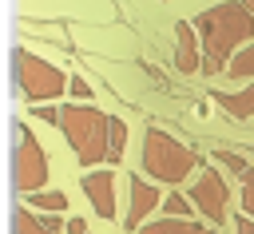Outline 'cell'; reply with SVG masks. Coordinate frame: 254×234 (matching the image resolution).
Returning <instances> with one entry per match:
<instances>
[{
    "label": "cell",
    "mask_w": 254,
    "mask_h": 234,
    "mask_svg": "<svg viewBox=\"0 0 254 234\" xmlns=\"http://www.w3.org/2000/svg\"><path fill=\"white\" fill-rule=\"evenodd\" d=\"M194 36H198V52H202V67L206 75L222 71L226 59L250 44L254 36V8H246V0H222V4H210L202 8L194 20H190Z\"/></svg>",
    "instance_id": "obj_1"
},
{
    "label": "cell",
    "mask_w": 254,
    "mask_h": 234,
    "mask_svg": "<svg viewBox=\"0 0 254 234\" xmlns=\"http://www.w3.org/2000/svg\"><path fill=\"white\" fill-rule=\"evenodd\" d=\"M67 139V147L75 151V159L83 167H99L107 163V115L99 107L87 103H67L60 107V123H56Z\"/></svg>",
    "instance_id": "obj_2"
},
{
    "label": "cell",
    "mask_w": 254,
    "mask_h": 234,
    "mask_svg": "<svg viewBox=\"0 0 254 234\" xmlns=\"http://www.w3.org/2000/svg\"><path fill=\"white\" fill-rule=\"evenodd\" d=\"M143 171L151 182H171L179 186L194 167H198V151L179 143L175 135H167L163 127H147L143 131V155H139Z\"/></svg>",
    "instance_id": "obj_3"
},
{
    "label": "cell",
    "mask_w": 254,
    "mask_h": 234,
    "mask_svg": "<svg viewBox=\"0 0 254 234\" xmlns=\"http://www.w3.org/2000/svg\"><path fill=\"white\" fill-rule=\"evenodd\" d=\"M12 71H16L20 91H24L32 103H48V99H60V95L67 91V75H64L52 59H40V56L28 52V48H16V52H12Z\"/></svg>",
    "instance_id": "obj_4"
},
{
    "label": "cell",
    "mask_w": 254,
    "mask_h": 234,
    "mask_svg": "<svg viewBox=\"0 0 254 234\" xmlns=\"http://www.w3.org/2000/svg\"><path fill=\"white\" fill-rule=\"evenodd\" d=\"M12 182L24 194L44 190V182H48V155H44L40 139L20 123H16V151H12Z\"/></svg>",
    "instance_id": "obj_5"
},
{
    "label": "cell",
    "mask_w": 254,
    "mask_h": 234,
    "mask_svg": "<svg viewBox=\"0 0 254 234\" xmlns=\"http://www.w3.org/2000/svg\"><path fill=\"white\" fill-rule=\"evenodd\" d=\"M187 202L210 222V226H222L226 222V214H230V190H226V178L210 167V171H202L198 178H194V186H190V194H187Z\"/></svg>",
    "instance_id": "obj_6"
},
{
    "label": "cell",
    "mask_w": 254,
    "mask_h": 234,
    "mask_svg": "<svg viewBox=\"0 0 254 234\" xmlns=\"http://www.w3.org/2000/svg\"><path fill=\"white\" fill-rule=\"evenodd\" d=\"M83 194L91 198V210L107 222H115V171H91L79 178Z\"/></svg>",
    "instance_id": "obj_7"
},
{
    "label": "cell",
    "mask_w": 254,
    "mask_h": 234,
    "mask_svg": "<svg viewBox=\"0 0 254 234\" xmlns=\"http://www.w3.org/2000/svg\"><path fill=\"white\" fill-rule=\"evenodd\" d=\"M127 186H131V202H127V218H123V222H127L131 230H139V226L147 222V214H151L163 198H159L155 182H151V178H143V175H131V182H127Z\"/></svg>",
    "instance_id": "obj_8"
},
{
    "label": "cell",
    "mask_w": 254,
    "mask_h": 234,
    "mask_svg": "<svg viewBox=\"0 0 254 234\" xmlns=\"http://www.w3.org/2000/svg\"><path fill=\"white\" fill-rule=\"evenodd\" d=\"M175 63H179V71H183V75H194V71L202 67L198 36H194V28H190L187 20H179V24H175Z\"/></svg>",
    "instance_id": "obj_9"
},
{
    "label": "cell",
    "mask_w": 254,
    "mask_h": 234,
    "mask_svg": "<svg viewBox=\"0 0 254 234\" xmlns=\"http://www.w3.org/2000/svg\"><path fill=\"white\" fill-rule=\"evenodd\" d=\"M214 103L230 119H254V83H246L242 91H214Z\"/></svg>",
    "instance_id": "obj_10"
},
{
    "label": "cell",
    "mask_w": 254,
    "mask_h": 234,
    "mask_svg": "<svg viewBox=\"0 0 254 234\" xmlns=\"http://www.w3.org/2000/svg\"><path fill=\"white\" fill-rule=\"evenodd\" d=\"M12 234H60V218H40L32 206L12 210Z\"/></svg>",
    "instance_id": "obj_11"
},
{
    "label": "cell",
    "mask_w": 254,
    "mask_h": 234,
    "mask_svg": "<svg viewBox=\"0 0 254 234\" xmlns=\"http://www.w3.org/2000/svg\"><path fill=\"white\" fill-rule=\"evenodd\" d=\"M139 234H214V226H202L190 218H155V222H143Z\"/></svg>",
    "instance_id": "obj_12"
},
{
    "label": "cell",
    "mask_w": 254,
    "mask_h": 234,
    "mask_svg": "<svg viewBox=\"0 0 254 234\" xmlns=\"http://www.w3.org/2000/svg\"><path fill=\"white\" fill-rule=\"evenodd\" d=\"M123 151H127V123L115 119V115H107V163L115 167L123 159Z\"/></svg>",
    "instance_id": "obj_13"
},
{
    "label": "cell",
    "mask_w": 254,
    "mask_h": 234,
    "mask_svg": "<svg viewBox=\"0 0 254 234\" xmlns=\"http://www.w3.org/2000/svg\"><path fill=\"white\" fill-rule=\"evenodd\" d=\"M226 75H234V79H254V44H242L230 59H226V67H222Z\"/></svg>",
    "instance_id": "obj_14"
},
{
    "label": "cell",
    "mask_w": 254,
    "mask_h": 234,
    "mask_svg": "<svg viewBox=\"0 0 254 234\" xmlns=\"http://www.w3.org/2000/svg\"><path fill=\"white\" fill-rule=\"evenodd\" d=\"M28 206L48 210V214H60V210L67 206V194H64V190H36V194H28Z\"/></svg>",
    "instance_id": "obj_15"
},
{
    "label": "cell",
    "mask_w": 254,
    "mask_h": 234,
    "mask_svg": "<svg viewBox=\"0 0 254 234\" xmlns=\"http://www.w3.org/2000/svg\"><path fill=\"white\" fill-rule=\"evenodd\" d=\"M159 210H163V218H190V210H194V206L187 202V194H179V190H175V194H167V198L159 202Z\"/></svg>",
    "instance_id": "obj_16"
},
{
    "label": "cell",
    "mask_w": 254,
    "mask_h": 234,
    "mask_svg": "<svg viewBox=\"0 0 254 234\" xmlns=\"http://www.w3.org/2000/svg\"><path fill=\"white\" fill-rule=\"evenodd\" d=\"M238 186H242V214L254 218V167H246L238 175Z\"/></svg>",
    "instance_id": "obj_17"
},
{
    "label": "cell",
    "mask_w": 254,
    "mask_h": 234,
    "mask_svg": "<svg viewBox=\"0 0 254 234\" xmlns=\"http://www.w3.org/2000/svg\"><path fill=\"white\" fill-rule=\"evenodd\" d=\"M67 91L75 95V103H87V99H91V87H87L83 75H71V79H67Z\"/></svg>",
    "instance_id": "obj_18"
},
{
    "label": "cell",
    "mask_w": 254,
    "mask_h": 234,
    "mask_svg": "<svg viewBox=\"0 0 254 234\" xmlns=\"http://www.w3.org/2000/svg\"><path fill=\"white\" fill-rule=\"evenodd\" d=\"M214 159H218V163H222V167H230V171H234V175H242V171H246V167H250V163H246V159H238V155H230V151H214Z\"/></svg>",
    "instance_id": "obj_19"
},
{
    "label": "cell",
    "mask_w": 254,
    "mask_h": 234,
    "mask_svg": "<svg viewBox=\"0 0 254 234\" xmlns=\"http://www.w3.org/2000/svg\"><path fill=\"white\" fill-rule=\"evenodd\" d=\"M32 115L44 123H60V107H32Z\"/></svg>",
    "instance_id": "obj_20"
},
{
    "label": "cell",
    "mask_w": 254,
    "mask_h": 234,
    "mask_svg": "<svg viewBox=\"0 0 254 234\" xmlns=\"http://www.w3.org/2000/svg\"><path fill=\"white\" fill-rule=\"evenodd\" d=\"M234 234H254V218L238 214V218H234Z\"/></svg>",
    "instance_id": "obj_21"
},
{
    "label": "cell",
    "mask_w": 254,
    "mask_h": 234,
    "mask_svg": "<svg viewBox=\"0 0 254 234\" xmlns=\"http://www.w3.org/2000/svg\"><path fill=\"white\" fill-rule=\"evenodd\" d=\"M64 230H67V234H91L83 218H67V222H64Z\"/></svg>",
    "instance_id": "obj_22"
}]
</instances>
